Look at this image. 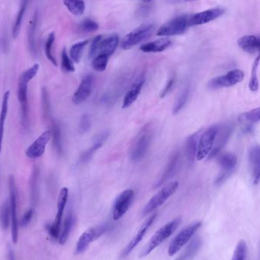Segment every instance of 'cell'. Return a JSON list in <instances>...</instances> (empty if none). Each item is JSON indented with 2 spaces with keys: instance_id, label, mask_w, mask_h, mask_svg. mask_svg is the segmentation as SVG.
I'll return each mask as SVG.
<instances>
[{
  "instance_id": "obj_1",
  "label": "cell",
  "mask_w": 260,
  "mask_h": 260,
  "mask_svg": "<svg viewBox=\"0 0 260 260\" xmlns=\"http://www.w3.org/2000/svg\"><path fill=\"white\" fill-rule=\"evenodd\" d=\"M181 222V218H177V219L170 222L168 224L163 226L161 228L158 229L143 249L141 254H140L141 257H146V256L151 254L154 249L157 248L158 246L161 245L164 242V240L171 237L175 232V230L178 228Z\"/></svg>"
},
{
  "instance_id": "obj_2",
  "label": "cell",
  "mask_w": 260,
  "mask_h": 260,
  "mask_svg": "<svg viewBox=\"0 0 260 260\" xmlns=\"http://www.w3.org/2000/svg\"><path fill=\"white\" fill-rule=\"evenodd\" d=\"M152 136V129L149 125H146L141 129L135 138L129 150V156L132 161H137L143 159L149 149Z\"/></svg>"
},
{
  "instance_id": "obj_3",
  "label": "cell",
  "mask_w": 260,
  "mask_h": 260,
  "mask_svg": "<svg viewBox=\"0 0 260 260\" xmlns=\"http://www.w3.org/2000/svg\"><path fill=\"white\" fill-rule=\"evenodd\" d=\"M119 37L116 34L104 37L103 35L95 37L90 48L89 57L94 58L98 54H105L111 57L116 50Z\"/></svg>"
},
{
  "instance_id": "obj_4",
  "label": "cell",
  "mask_w": 260,
  "mask_h": 260,
  "mask_svg": "<svg viewBox=\"0 0 260 260\" xmlns=\"http://www.w3.org/2000/svg\"><path fill=\"white\" fill-rule=\"evenodd\" d=\"M179 186L178 181H173L168 185L164 186V187L158 191L151 199H150L143 211V216H146L151 214V212L155 211L157 208L162 206L163 204L168 200L171 196L175 193L176 191Z\"/></svg>"
},
{
  "instance_id": "obj_5",
  "label": "cell",
  "mask_w": 260,
  "mask_h": 260,
  "mask_svg": "<svg viewBox=\"0 0 260 260\" xmlns=\"http://www.w3.org/2000/svg\"><path fill=\"white\" fill-rule=\"evenodd\" d=\"M201 226H202V222H198L192 223L190 225L183 229L171 241L169 248H168V254L172 257L176 254H178L181 249H182V247L189 242L192 236L196 234V232L199 230Z\"/></svg>"
},
{
  "instance_id": "obj_6",
  "label": "cell",
  "mask_w": 260,
  "mask_h": 260,
  "mask_svg": "<svg viewBox=\"0 0 260 260\" xmlns=\"http://www.w3.org/2000/svg\"><path fill=\"white\" fill-rule=\"evenodd\" d=\"M154 28L155 27L153 24H144L128 34L123 39L122 44L123 48L124 50H129L138 43L144 41L152 35Z\"/></svg>"
},
{
  "instance_id": "obj_7",
  "label": "cell",
  "mask_w": 260,
  "mask_h": 260,
  "mask_svg": "<svg viewBox=\"0 0 260 260\" xmlns=\"http://www.w3.org/2000/svg\"><path fill=\"white\" fill-rule=\"evenodd\" d=\"M218 130H219V126L214 125L206 129V131L201 135L198 143L197 155H196V159L198 161L205 159L210 154L212 148L214 146Z\"/></svg>"
},
{
  "instance_id": "obj_8",
  "label": "cell",
  "mask_w": 260,
  "mask_h": 260,
  "mask_svg": "<svg viewBox=\"0 0 260 260\" xmlns=\"http://www.w3.org/2000/svg\"><path fill=\"white\" fill-rule=\"evenodd\" d=\"M189 27V17L187 15H181L176 17L169 22L164 24L157 31L158 36H175L185 33Z\"/></svg>"
},
{
  "instance_id": "obj_9",
  "label": "cell",
  "mask_w": 260,
  "mask_h": 260,
  "mask_svg": "<svg viewBox=\"0 0 260 260\" xmlns=\"http://www.w3.org/2000/svg\"><path fill=\"white\" fill-rule=\"evenodd\" d=\"M8 189H9V206H10L11 222H12V238L14 244H17L18 240V223L17 216V190L16 184L13 176L8 178Z\"/></svg>"
},
{
  "instance_id": "obj_10",
  "label": "cell",
  "mask_w": 260,
  "mask_h": 260,
  "mask_svg": "<svg viewBox=\"0 0 260 260\" xmlns=\"http://www.w3.org/2000/svg\"><path fill=\"white\" fill-rule=\"evenodd\" d=\"M69 197V189L67 187H63L60 190L57 201V213L53 224L47 227L49 234L53 239H59L61 230L62 220H63V212L67 206Z\"/></svg>"
},
{
  "instance_id": "obj_11",
  "label": "cell",
  "mask_w": 260,
  "mask_h": 260,
  "mask_svg": "<svg viewBox=\"0 0 260 260\" xmlns=\"http://www.w3.org/2000/svg\"><path fill=\"white\" fill-rule=\"evenodd\" d=\"M244 73L240 70L228 72L225 75L216 77L209 82V87L212 89L234 86L244 79Z\"/></svg>"
},
{
  "instance_id": "obj_12",
  "label": "cell",
  "mask_w": 260,
  "mask_h": 260,
  "mask_svg": "<svg viewBox=\"0 0 260 260\" xmlns=\"http://www.w3.org/2000/svg\"><path fill=\"white\" fill-rule=\"evenodd\" d=\"M108 227H109L108 224H101L97 227H92L85 231V233H83L77 243L76 248H75L76 254H80L85 252L90 244L94 240L99 238L101 236L103 235L108 230Z\"/></svg>"
},
{
  "instance_id": "obj_13",
  "label": "cell",
  "mask_w": 260,
  "mask_h": 260,
  "mask_svg": "<svg viewBox=\"0 0 260 260\" xmlns=\"http://www.w3.org/2000/svg\"><path fill=\"white\" fill-rule=\"evenodd\" d=\"M134 198L133 189H126L119 194L115 201L113 209V219L114 221L121 219L129 210Z\"/></svg>"
},
{
  "instance_id": "obj_14",
  "label": "cell",
  "mask_w": 260,
  "mask_h": 260,
  "mask_svg": "<svg viewBox=\"0 0 260 260\" xmlns=\"http://www.w3.org/2000/svg\"><path fill=\"white\" fill-rule=\"evenodd\" d=\"M156 217H157V213H154L145 221L144 223L142 224L141 227L138 230L137 234L134 236L131 241L126 246V248L123 250L121 254L122 258L128 257L129 254H131L132 251L139 245V243L141 242L142 240L144 238L145 235L147 233L148 230L149 229L151 224H153V222L155 220Z\"/></svg>"
},
{
  "instance_id": "obj_15",
  "label": "cell",
  "mask_w": 260,
  "mask_h": 260,
  "mask_svg": "<svg viewBox=\"0 0 260 260\" xmlns=\"http://www.w3.org/2000/svg\"><path fill=\"white\" fill-rule=\"evenodd\" d=\"M51 138V132L50 130H46L43 132L37 139L32 143V146L28 148L26 150L27 157L31 159H36L41 157L45 152L46 145L48 144Z\"/></svg>"
},
{
  "instance_id": "obj_16",
  "label": "cell",
  "mask_w": 260,
  "mask_h": 260,
  "mask_svg": "<svg viewBox=\"0 0 260 260\" xmlns=\"http://www.w3.org/2000/svg\"><path fill=\"white\" fill-rule=\"evenodd\" d=\"M93 85H94V78L92 75H88L84 77L78 85V89L73 95V104L79 105L85 102L91 96L93 91Z\"/></svg>"
},
{
  "instance_id": "obj_17",
  "label": "cell",
  "mask_w": 260,
  "mask_h": 260,
  "mask_svg": "<svg viewBox=\"0 0 260 260\" xmlns=\"http://www.w3.org/2000/svg\"><path fill=\"white\" fill-rule=\"evenodd\" d=\"M224 13L223 8H211L189 17V26L204 25L219 18Z\"/></svg>"
},
{
  "instance_id": "obj_18",
  "label": "cell",
  "mask_w": 260,
  "mask_h": 260,
  "mask_svg": "<svg viewBox=\"0 0 260 260\" xmlns=\"http://www.w3.org/2000/svg\"><path fill=\"white\" fill-rule=\"evenodd\" d=\"M232 127L229 125H223L219 126L217 135H216V140H215L214 146L212 148L210 154L208 156V159H211L212 157L218 155L221 150L225 146L229 138L231 135Z\"/></svg>"
},
{
  "instance_id": "obj_19",
  "label": "cell",
  "mask_w": 260,
  "mask_h": 260,
  "mask_svg": "<svg viewBox=\"0 0 260 260\" xmlns=\"http://www.w3.org/2000/svg\"><path fill=\"white\" fill-rule=\"evenodd\" d=\"M238 46L248 53H258L260 54V37L255 35H245L239 39Z\"/></svg>"
},
{
  "instance_id": "obj_20",
  "label": "cell",
  "mask_w": 260,
  "mask_h": 260,
  "mask_svg": "<svg viewBox=\"0 0 260 260\" xmlns=\"http://www.w3.org/2000/svg\"><path fill=\"white\" fill-rule=\"evenodd\" d=\"M144 83L145 78H139L132 85L131 88L128 90L123 99V107H122L123 109L129 108L136 102L140 95Z\"/></svg>"
},
{
  "instance_id": "obj_21",
  "label": "cell",
  "mask_w": 260,
  "mask_h": 260,
  "mask_svg": "<svg viewBox=\"0 0 260 260\" xmlns=\"http://www.w3.org/2000/svg\"><path fill=\"white\" fill-rule=\"evenodd\" d=\"M179 161L180 154L179 153H176L171 157L165 171L163 173L162 176L160 178V179L156 183L154 188L160 187L163 184H165L166 181H169L172 178L174 174H175L176 171H177Z\"/></svg>"
},
{
  "instance_id": "obj_22",
  "label": "cell",
  "mask_w": 260,
  "mask_h": 260,
  "mask_svg": "<svg viewBox=\"0 0 260 260\" xmlns=\"http://www.w3.org/2000/svg\"><path fill=\"white\" fill-rule=\"evenodd\" d=\"M171 43L172 42L170 39L164 37L143 45L140 47V50L144 53H160L168 49Z\"/></svg>"
},
{
  "instance_id": "obj_23",
  "label": "cell",
  "mask_w": 260,
  "mask_h": 260,
  "mask_svg": "<svg viewBox=\"0 0 260 260\" xmlns=\"http://www.w3.org/2000/svg\"><path fill=\"white\" fill-rule=\"evenodd\" d=\"M199 133L200 131L191 135L186 143V154L189 164L194 162L197 155L198 143H199Z\"/></svg>"
},
{
  "instance_id": "obj_24",
  "label": "cell",
  "mask_w": 260,
  "mask_h": 260,
  "mask_svg": "<svg viewBox=\"0 0 260 260\" xmlns=\"http://www.w3.org/2000/svg\"><path fill=\"white\" fill-rule=\"evenodd\" d=\"M218 162L223 170L222 172L230 175L237 165V156L232 153H225L219 156Z\"/></svg>"
},
{
  "instance_id": "obj_25",
  "label": "cell",
  "mask_w": 260,
  "mask_h": 260,
  "mask_svg": "<svg viewBox=\"0 0 260 260\" xmlns=\"http://www.w3.org/2000/svg\"><path fill=\"white\" fill-rule=\"evenodd\" d=\"M38 20V12L35 11L32 17V20L29 22V30H28V43H29V50L32 56L36 54V40H35V32Z\"/></svg>"
},
{
  "instance_id": "obj_26",
  "label": "cell",
  "mask_w": 260,
  "mask_h": 260,
  "mask_svg": "<svg viewBox=\"0 0 260 260\" xmlns=\"http://www.w3.org/2000/svg\"><path fill=\"white\" fill-rule=\"evenodd\" d=\"M9 95H10L9 91H5L4 93L3 98H2V109H1V112H0V154H1V151H2L5 119H6L7 114H8Z\"/></svg>"
},
{
  "instance_id": "obj_27",
  "label": "cell",
  "mask_w": 260,
  "mask_h": 260,
  "mask_svg": "<svg viewBox=\"0 0 260 260\" xmlns=\"http://www.w3.org/2000/svg\"><path fill=\"white\" fill-rule=\"evenodd\" d=\"M74 223H75L74 215H73V212H69L67 217L65 218L63 227L60 230V237L58 239L59 243L62 245L66 244L67 240H68L69 236H70V232H71L73 225H74Z\"/></svg>"
},
{
  "instance_id": "obj_28",
  "label": "cell",
  "mask_w": 260,
  "mask_h": 260,
  "mask_svg": "<svg viewBox=\"0 0 260 260\" xmlns=\"http://www.w3.org/2000/svg\"><path fill=\"white\" fill-rule=\"evenodd\" d=\"M29 1V0H21L20 8H19V11H18V14H17L15 23H14L13 29H12V36H13L14 39H16L18 35H19L21 27H22V21H23L25 12H26Z\"/></svg>"
},
{
  "instance_id": "obj_29",
  "label": "cell",
  "mask_w": 260,
  "mask_h": 260,
  "mask_svg": "<svg viewBox=\"0 0 260 260\" xmlns=\"http://www.w3.org/2000/svg\"><path fill=\"white\" fill-rule=\"evenodd\" d=\"M202 245V241L199 238H195L189 244L184 252L175 260H190L194 256L197 254Z\"/></svg>"
},
{
  "instance_id": "obj_30",
  "label": "cell",
  "mask_w": 260,
  "mask_h": 260,
  "mask_svg": "<svg viewBox=\"0 0 260 260\" xmlns=\"http://www.w3.org/2000/svg\"><path fill=\"white\" fill-rule=\"evenodd\" d=\"M249 161L253 171L254 178L257 177L260 170V146L252 148L249 152Z\"/></svg>"
},
{
  "instance_id": "obj_31",
  "label": "cell",
  "mask_w": 260,
  "mask_h": 260,
  "mask_svg": "<svg viewBox=\"0 0 260 260\" xmlns=\"http://www.w3.org/2000/svg\"><path fill=\"white\" fill-rule=\"evenodd\" d=\"M238 121L242 124H254L260 121V108H255L238 116Z\"/></svg>"
},
{
  "instance_id": "obj_32",
  "label": "cell",
  "mask_w": 260,
  "mask_h": 260,
  "mask_svg": "<svg viewBox=\"0 0 260 260\" xmlns=\"http://www.w3.org/2000/svg\"><path fill=\"white\" fill-rule=\"evenodd\" d=\"M51 136L53 137V145L57 153L60 154H63V141H62V133L60 125L56 122H53L51 127Z\"/></svg>"
},
{
  "instance_id": "obj_33",
  "label": "cell",
  "mask_w": 260,
  "mask_h": 260,
  "mask_svg": "<svg viewBox=\"0 0 260 260\" xmlns=\"http://www.w3.org/2000/svg\"><path fill=\"white\" fill-rule=\"evenodd\" d=\"M63 2L74 15H81L85 12V4L83 0H63Z\"/></svg>"
},
{
  "instance_id": "obj_34",
  "label": "cell",
  "mask_w": 260,
  "mask_h": 260,
  "mask_svg": "<svg viewBox=\"0 0 260 260\" xmlns=\"http://www.w3.org/2000/svg\"><path fill=\"white\" fill-rule=\"evenodd\" d=\"M110 57L105 54H98L93 58L91 67L95 71L104 72L108 67Z\"/></svg>"
},
{
  "instance_id": "obj_35",
  "label": "cell",
  "mask_w": 260,
  "mask_h": 260,
  "mask_svg": "<svg viewBox=\"0 0 260 260\" xmlns=\"http://www.w3.org/2000/svg\"><path fill=\"white\" fill-rule=\"evenodd\" d=\"M38 168L35 167L32 171V176L30 180L31 196H32V202L35 203L37 199V192H38Z\"/></svg>"
},
{
  "instance_id": "obj_36",
  "label": "cell",
  "mask_w": 260,
  "mask_h": 260,
  "mask_svg": "<svg viewBox=\"0 0 260 260\" xmlns=\"http://www.w3.org/2000/svg\"><path fill=\"white\" fill-rule=\"evenodd\" d=\"M88 40L78 42L72 46L70 49V57L74 63H78L81 60L83 49L88 44Z\"/></svg>"
},
{
  "instance_id": "obj_37",
  "label": "cell",
  "mask_w": 260,
  "mask_h": 260,
  "mask_svg": "<svg viewBox=\"0 0 260 260\" xmlns=\"http://www.w3.org/2000/svg\"><path fill=\"white\" fill-rule=\"evenodd\" d=\"M55 34L52 32L48 35V37L46 39V43H45V54H46V58L48 59L49 61L55 67H57V60L53 57V53H52V48H53Z\"/></svg>"
},
{
  "instance_id": "obj_38",
  "label": "cell",
  "mask_w": 260,
  "mask_h": 260,
  "mask_svg": "<svg viewBox=\"0 0 260 260\" xmlns=\"http://www.w3.org/2000/svg\"><path fill=\"white\" fill-rule=\"evenodd\" d=\"M11 222V212L9 203L5 202L0 210V222L2 228L7 229L9 227Z\"/></svg>"
},
{
  "instance_id": "obj_39",
  "label": "cell",
  "mask_w": 260,
  "mask_h": 260,
  "mask_svg": "<svg viewBox=\"0 0 260 260\" xmlns=\"http://www.w3.org/2000/svg\"><path fill=\"white\" fill-rule=\"evenodd\" d=\"M260 61V54H258V57L256 58L254 64H253L252 71H251V77H250V83H249V88L250 91H257L259 88V80L257 77V68H258L259 63Z\"/></svg>"
},
{
  "instance_id": "obj_40",
  "label": "cell",
  "mask_w": 260,
  "mask_h": 260,
  "mask_svg": "<svg viewBox=\"0 0 260 260\" xmlns=\"http://www.w3.org/2000/svg\"><path fill=\"white\" fill-rule=\"evenodd\" d=\"M189 93H190V91H189V87L186 88L181 93L179 98L176 101L175 105H174V109H173L174 114H178L180 111L184 108L187 102L188 98H189Z\"/></svg>"
},
{
  "instance_id": "obj_41",
  "label": "cell",
  "mask_w": 260,
  "mask_h": 260,
  "mask_svg": "<svg viewBox=\"0 0 260 260\" xmlns=\"http://www.w3.org/2000/svg\"><path fill=\"white\" fill-rule=\"evenodd\" d=\"M103 145V143L101 142H95L91 147L87 149L86 151H84L82 154H81V157H80L79 162L81 164H85V163L88 162L89 161V160L91 159V157H93V155L95 154V153L100 148H101Z\"/></svg>"
},
{
  "instance_id": "obj_42",
  "label": "cell",
  "mask_w": 260,
  "mask_h": 260,
  "mask_svg": "<svg viewBox=\"0 0 260 260\" xmlns=\"http://www.w3.org/2000/svg\"><path fill=\"white\" fill-rule=\"evenodd\" d=\"M247 243L245 242V240H240L237 247H236L232 260H247Z\"/></svg>"
},
{
  "instance_id": "obj_43",
  "label": "cell",
  "mask_w": 260,
  "mask_h": 260,
  "mask_svg": "<svg viewBox=\"0 0 260 260\" xmlns=\"http://www.w3.org/2000/svg\"><path fill=\"white\" fill-rule=\"evenodd\" d=\"M62 68L67 73H73L75 71V67L73 64V60L70 58L67 53V50L63 49L62 52Z\"/></svg>"
},
{
  "instance_id": "obj_44",
  "label": "cell",
  "mask_w": 260,
  "mask_h": 260,
  "mask_svg": "<svg viewBox=\"0 0 260 260\" xmlns=\"http://www.w3.org/2000/svg\"><path fill=\"white\" fill-rule=\"evenodd\" d=\"M99 29V25L95 21L91 20L89 18H87L83 21L79 25V30L86 33L95 32Z\"/></svg>"
},
{
  "instance_id": "obj_45",
  "label": "cell",
  "mask_w": 260,
  "mask_h": 260,
  "mask_svg": "<svg viewBox=\"0 0 260 260\" xmlns=\"http://www.w3.org/2000/svg\"><path fill=\"white\" fill-rule=\"evenodd\" d=\"M42 105H43V113L46 117L50 114V99H49L48 92L46 88H43L42 90Z\"/></svg>"
},
{
  "instance_id": "obj_46",
  "label": "cell",
  "mask_w": 260,
  "mask_h": 260,
  "mask_svg": "<svg viewBox=\"0 0 260 260\" xmlns=\"http://www.w3.org/2000/svg\"><path fill=\"white\" fill-rule=\"evenodd\" d=\"M91 123L89 116L84 114L81 116L79 123V130L81 133H86L91 129Z\"/></svg>"
},
{
  "instance_id": "obj_47",
  "label": "cell",
  "mask_w": 260,
  "mask_h": 260,
  "mask_svg": "<svg viewBox=\"0 0 260 260\" xmlns=\"http://www.w3.org/2000/svg\"><path fill=\"white\" fill-rule=\"evenodd\" d=\"M174 83H175V78H171L169 81L167 82L164 88H163L161 91V94H160V98H164V97L167 96L168 95V93L172 90L173 87H174Z\"/></svg>"
},
{
  "instance_id": "obj_48",
  "label": "cell",
  "mask_w": 260,
  "mask_h": 260,
  "mask_svg": "<svg viewBox=\"0 0 260 260\" xmlns=\"http://www.w3.org/2000/svg\"><path fill=\"white\" fill-rule=\"evenodd\" d=\"M34 209H31L27 211L25 215H24L23 217H22V220H21V225L22 227H25V226L28 225L30 223L31 221H32Z\"/></svg>"
},
{
  "instance_id": "obj_49",
  "label": "cell",
  "mask_w": 260,
  "mask_h": 260,
  "mask_svg": "<svg viewBox=\"0 0 260 260\" xmlns=\"http://www.w3.org/2000/svg\"><path fill=\"white\" fill-rule=\"evenodd\" d=\"M8 260H15L13 251H12V250L11 248H8Z\"/></svg>"
},
{
  "instance_id": "obj_50",
  "label": "cell",
  "mask_w": 260,
  "mask_h": 260,
  "mask_svg": "<svg viewBox=\"0 0 260 260\" xmlns=\"http://www.w3.org/2000/svg\"><path fill=\"white\" fill-rule=\"evenodd\" d=\"M260 182V170L257 177L254 178V184H258Z\"/></svg>"
},
{
  "instance_id": "obj_51",
  "label": "cell",
  "mask_w": 260,
  "mask_h": 260,
  "mask_svg": "<svg viewBox=\"0 0 260 260\" xmlns=\"http://www.w3.org/2000/svg\"><path fill=\"white\" fill-rule=\"evenodd\" d=\"M175 2H194V1H196V0H174Z\"/></svg>"
},
{
  "instance_id": "obj_52",
  "label": "cell",
  "mask_w": 260,
  "mask_h": 260,
  "mask_svg": "<svg viewBox=\"0 0 260 260\" xmlns=\"http://www.w3.org/2000/svg\"><path fill=\"white\" fill-rule=\"evenodd\" d=\"M151 1H152V0H144V2H151Z\"/></svg>"
}]
</instances>
